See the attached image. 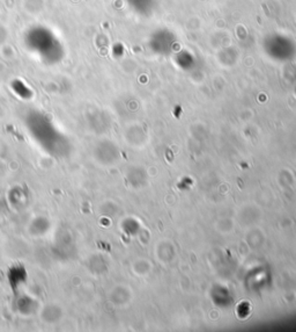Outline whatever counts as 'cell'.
Instances as JSON below:
<instances>
[{"label":"cell","instance_id":"1","mask_svg":"<svg viewBox=\"0 0 296 332\" xmlns=\"http://www.w3.org/2000/svg\"><path fill=\"white\" fill-rule=\"evenodd\" d=\"M27 128L34 140L53 157L63 158L71 152V146L66 137L57 130L44 114L30 113L27 116Z\"/></svg>","mask_w":296,"mask_h":332},{"label":"cell","instance_id":"2","mask_svg":"<svg viewBox=\"0 0 296 332\" xmlns=\"http://www.w3.org/2000/svg\"><path fill=\"white\" fill-rule=\"evenodd\" d=\"M28 279V273H27L26 267L22 264H15L10 267L9 272H7V281H9L10 288L15 296L18 295V291L20 289L22 285L26 284Z\"/></svg>","mask_w":296,"mask_h":332},{"label":"cell","instance_id":"3","mask_svg":"<svg viewBox=\"0 0 296 332\" xmlns=\"http://www.w3.org/2000/svg\"><path fill=\"white\" fill-rule=\"evenodd\" d=\"M38 303L35 299L28 295H17L15 309L24 316H30L37 310Z\"/></svg>","mask_w":296,"mask_h":332},{"label":"cell","instance_id":"4","mask_svg":"<svg viewBox=\"0 0 296 332\" xmlns=\"http://www.w3.org/2000/svg\"><path fill=\"white\" fill-rule=\"evenodd\" d=\"M50 221L44 216H38L29 224V232L33 236H44L50 230Z\"/></svg>","mask_w":296,"mask_h":332},{"label":"cell","instance_id":"5","mask_svg":"<svg viewBox=\"0 0 296 332\" xmlns=\"http://www.w3.org/2000/svg\"><path fill=\"white\" fill-rule=\"evenodd\" d=\"M28 200L27 193L22 189V187H13L9 192V201L10 204L15 208L24 207L25 204Z\"/></svg>","mask_w":296,"mask_h":332},{"label":"cell","instance_id":"6","mask_svg":"<svg viewBox=\"0 0 296 332\" xmlns=\"http://www.w3.org/2000/svg\"><path fill=\"white\" fill-rule=\"evenodd\" d=\"M42 319L47 323H56L63 317V310L56 304H50L42 310Z\"/></svg>","mask_w":296,"mask_h":332},{"label":"cell","instance_id":"7","mask_svg":"<svg viewBox=\"0 0 296 332\" xmlns=\"http://www.w3.org/2000/svg\"><path fill=\"white\" fill-rule=\"evenodd\" d=\"M12 87H13L14 92L17 93L19 97L27 99V98H30V95H32V92H30L29 87L26 86L24 83L20 82V80H15Z\"/></svg>","mask_w":296,"mask_h":332}]
</instances>
